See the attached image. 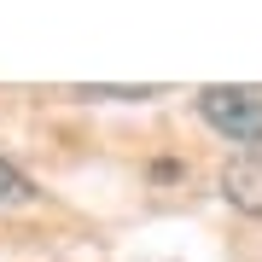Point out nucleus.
Listing matches in <instances>:
<instances>
[{
  "label": "nucleus",
  "instance_id": "obj_1",
  "mask_svg": "<svg viewBox=\"0 0 262 262\" xmlns=\"http://www.w3.org/2000/svg\"><path fill=\"white\" fill-rule=\"evenodd\" d=\"M198 117H204L222 140H233L245 151L262 146V88H245V82L198 88Z\"/></svg>",
  "mask_w": 262,
  "mask_h": 262
},
{
  "label": "nucleus",
  "instance_id": "obj_2",
  "mask_svg": "<svg viewBox=\"0 0 262 262\" xmlns=\"http://www.w3.org/2000/svg\"><path fill=\"white\" fill-rule=\"evenodd\" d=\"M222 198L239 215H262V151H239L222 163Z\"/></svg>",
  "mask_w": 262,
  "mask_h": 262
},
{
  "label": "nucleus",
  "instance_id": "obj_3",
  "mask_svg": "<svg viewBox=\"0 0 262 262\" xmlns=\"http://www.w3.org/2000/svg\"><path fill=\"white\" fill-rule=\"evenodd\" d=\"M0 204H12V210H18V204H35L29 175H24L18 163H6V158H0Z\"/></svg>",
  "mask_w": 262,
  "mask_h": 262
},
{
  "label": "nucleus",
  "instance_id": "obj_4",
  "mask_svg": "<svg viewBox=\"0 0 262 262\" xmlns=\"http://www.w3.org/2000/svg\"><path fill=\"white\" fill-rule=\"evenodd\" d=\"M163 88H76V99H158Z\"/></svg>",
  "mask_w": 262,
  "mask_h": 262
}]
</instances>
